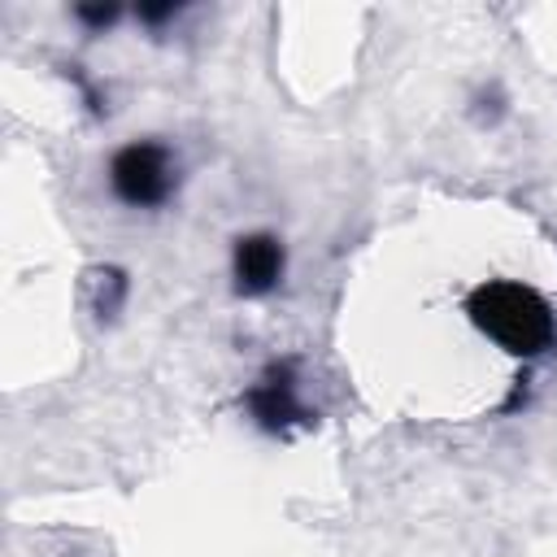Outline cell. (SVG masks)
<instances>
[{
    "label": "cell",
    "mask_w": 557,
    "mask_h": 557,
    "mask_svg": "<svg viewBox=\"0 0 557 557\" xmlns=\"http://www.w3.org/2000/svg\"><path fill=\"white\" fill-rule=\"evenodd\" d=\"M466 313L496 348H505L513 357H540L557 339V322H553L548 300L535 287L513 283V278L479 283L466 300Z\"/></svg>",
    "instance_id": "obj_1"
},
{
    "label": "cell",
    "mask_w": 557,
    "mask_h": 557,
    "mask_svg": "<svg viewBox=\"0 0 557 557\" xmlns=\"http://www.w3.org/2000/svg\"><path fill=\"white\" fill-rule=\"evenodd\" d=\"M109 187L131 209H157L174 187V161L161 144H126L109 165Z\"/></svg>",
    "instance_id": "obj_2"
},
{
    "label": "cell",
    "mask_w": 557,
    "mask_h": 557,
    "mask_svg": "<svg viewBox=\"0 0 557 557\" xmlns=\"http://www.w3.org/2000/svg\"><path fill=\"white\" fill-rule=\"evenodd\" d=\"M231 274H235V292L239 296H265L283 278V244L274 235H265V231L235 239Z\"/></svg>",
    "instance_id": "obj_3"
},
{
    "label": "cell",
    "mask_w": 557,
    "mask_h": 557,
    "mask_svg": "<svg viewBox=\"0 0 557 557\" xmlns=\"http://www.w3.org/2000/svg\"><path fill=\"white\" fill-rule=\"evenodd\" d=\"M248 409H252L257 426H265V431H287L292 422H305V405H300V396H296L292 366H270V370L252 383Z\"/></svg>",
    "instance_id": "obj_4"
},
{
    "label": "cell",
    "mask_w": 557,
    "mask_h": 557,
    "mask_svg": "<svg viewBox=\"0 0 557 557\" xmlns=\"http://www.w3.org/2000/svg\"><path fill=\"white\" fill-rule=\"evenodd\" d=\"M113 17H117V9H113V4H83V9H78V22H87L91 30L113 26Z\"/></svg>",
    "instance_id": "obj_5"
}]
</instances>
